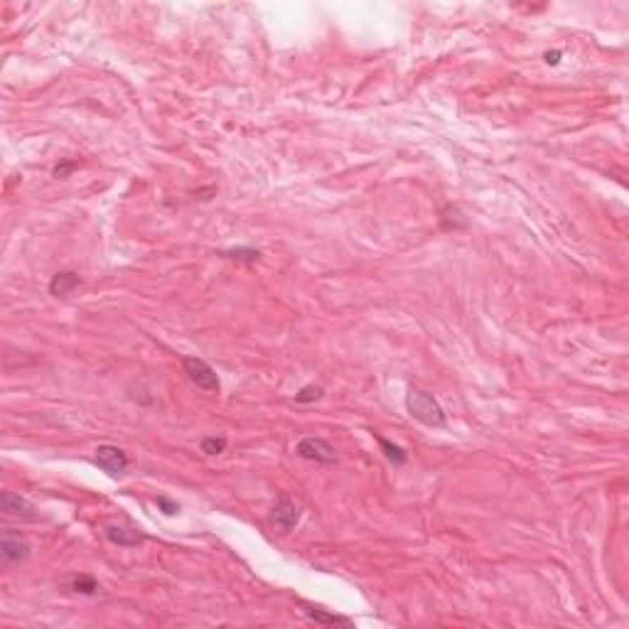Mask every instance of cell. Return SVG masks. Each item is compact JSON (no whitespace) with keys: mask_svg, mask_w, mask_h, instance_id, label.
<instances>
[{"mask_svg":"<svg viewBox=\"0 0 629 629\" xmlns=\"http://www.w3.org/2000/svg\"><path fill=\"white\" fill-rule=\"evenodd\" d=\"M155 502H157V507H160L162 512L167 514V517H172V514H177V509H180L175 502H170V499H167V497H157Z\"/></svg>","mask_w":629,"mask_h":629,"instance_id":"cell-17","label":"cell"},{"mask_svg":"<svg viewBox=\"0 0 629 629\" xmlns=\"http://www.w3.org/2000/svg\"><path fill=\"white\" fill-rule=\"evenodd\" d=\"M317 398H322L320 386H305V389H300V394H295V401H298V403H313Z\"/></svg>","mask_w":629,"mask_h":629,"instance_id":"cell-15","label":"cell"},{"mask_svg":"<svg viewBox=\"0 0 629 629\" xmlns=\"http://www.w3.org/2000/svg\"><path fill=\"white\" fill-rule=\"evenodd\" d=\"M77 167H79V162H77V160H64V162H59V165L54 167L52 175L57 177V180H64V177L72 175V172L77 170Z\"/></svg>","mask_w":629,"mask_h":629,"instance_id":"cell-16","label":"cell"},{"mask_svg":"<svg viewBox=\"0 0 629 629\" xmlns=\"http://www.w3.org/2000/svg\"><path fill=\"white\" fill-rule=\"evenodd\" d=\"M376 443L381 445V450H384V458L389 460L391 465H406V460H408V455H406L403 448H398V445L389 443L386 438H381V435H374Z\"/></svg>","mask_w":629,"mask_h":629,"instance_id":"cell-11","label":"cell"},{"mask_svg":"<svg viewBox=\"0 0 629 629\" xmlns=\"http://www.w3.org/2000/svg\"><path fill=\"white\" fill-rule=\"evenodd\" d=\"M30 558V546L27 541H22L15 533L5 531L3 541H0V561L3 566H18V563H25Z\"/></svg>","mask_w":629,"mask_h":629,"instance_id":"cell-5","label":"cell"},{"mask_svg":"<svg viewBox=\"0 0 629 629\" xmlns=\"http://www.w3.org/2000/svg\"><path fill=\"white\" fill-rule=\"evenodd\" d=\"M226 450V438H216V435H209V438L202 440V453L205 455H221Z\"/></svg>","mask_w":629,"mask_h":629,"instance_id":"cell-14","label":"cell"},{"mask_svg":"<svg viewBox=\"0 0 629 629\" xmlns=\"http://www.w3.org/2000/svg\"><path fill=\"white\" fill-rule=\"evenodd\" d=\"M79 285H82L79 273H74V271H59V273H54L52 280H49V295H54V298H67V295L74 293Z\"/></svg>","mask_w":629,"mask_h":629,"instance_id":"cell-8","label":"cell"},{"mask_svg":"<svg viewBox=\"0 0 629 629\" xmlns=\"http://www.w3.org/2000/svg\"><path fill=\"white\" fill-rule=\"evenodd\" d=\"M406 408H408V413L413 415L418 423L428 425V428H445V423H448L443 406H440L438 398H435L433 394H428V391H420V389L410 391L408 398H406Z\"/></svg>","mask_w":629,"mask_h":629,"instance_id":"cell-1","label":"cell"},{"mask_svg":"<svg viewBox=\"0 0 629 629\" xmlns=\"http://www.w3.org/2000/svg\"><path fill=\"white\" fill-rule=\"evenodd\" d=\"M558 57H561V52H546V62L548 64H558Z\"/></svg>","mask_w":629,"mask_h":629,"instance_id":"cell-18","label":"cell"},{"mask_svg":"<svg viewBox=\"0 0 629 629\" xmlns=\"http://www.w3.org/2000/svg\"><path fill=\"white\" fill-rule=\"evenodd\" d=\"M221 256L229 261H244V264H254V261H259V251L256 249H249V246H241V249H229V251H221Z\"/></svg>","mask_w":629,"mask_h":629,"instance_id":"cell-13","label":"cell"},{"mask_svg":"<svg viewBox=\"0 0 629 629\" xmlns=\"http://www.w3.org/2000/svg\"><path fill=\"white\" fill-rule=\"evenodd\" d=\"M0 509H3L8 517H20V519H27V521L37 519V509H34L25 497H20V494H15V492H8V489L0 494Z\"/></svg>","mask_w":629,"mask_h":629,"instance_id":"cell-7","label":"cell"},{"mask_svg":"<svg viewBox=\"0 0 629 629\" xmlns=\"http://www.w3.org/2000/svg\"><path fill=\"white\" fill-rule=\"evenodd\" d=\"M271 521L275 524V526L280 529V531H293L295 526H298L300 521V509L298 504L293 502L290 497H280L278 504L273 507V514H271Z\"/></svg>","mask_w":629,"mask_h":629,"instance_id":"cell-6","label":"cell"},{"mask_svg":"<svg viewBox=\"0 0 629 629\" xmlns=\"http://www.w3.org/2000/svg\"><path fill=\"white\" fill-rule=\"evenodd\" d=\"M93 462H96L106 474H111V477H121V474L128 469V462H131V460H128V455L123 453L121 448H116V445H98L96 455H93Z\"/></svg>","mask_w":629,"mask_h":629,"instance_id":"cell-4","label":"cell"},{"mask_svg":"<svg viewBox=\"0 0 629 629\" xmlns=\"http://www.w3.org/2000/svg\"><path fill=\"white\" fill-rule=\"evenodd\" d=\"M182 369H185L187 379H190L200 391H205V394H219V389H221L219 376H216V371L212 369L205 359L185 356V359H182Z\"/></svg>","mask_w":629,"mask_h":629,"instance_id":"cell-2","label":"cell"},{"mask_svg":"<svg viewBox=\"0 0 629 629\" xmlns=\"http://www.w3.org/2000/svg\"><path fill=\"white\" fill-rule=\"evenodd\" d=\"M305 615L310 617L317 625H327V627H354V622L349 617H342V615H332L327 610H315V607H308Z\"/></svg>","mask_w":629,"mask_h":629,"instance_id":"cell-10","label":"cell"},{"mask_svg":"<svg viewBox=\"0 0 629 629\" xmlns=\"http://www.w3.org/2000/svg\"><path fill=\"white\" fill-rule=\"evenodd\" d=\"M103 533H106L108 541L116 543V546H123V548H133V546H138V543H143L141 531H136V529H131V526H121V524H108Z\"/></svg>","mask_w":629,"mask_h":629,"instance_id":"cell-9","label":"cell"},{"mask_svg":"<svg viewBox=\"0 0 629 629\" xmlns=\"http://www.w3.org/2000/svg\"><path fill=\"white\" fill-rule=\"evenodd\" d=\"M72 590L79 592V595H96L98 583H96V578L89 576V573H79V576L72 578Z\"/></svg>","mask_w":629,"mask_h":629,"instance_id":"cell-12","label":"cell"},{"mask_svg":"<svg viewBox=\"0 0 629 629\" xmlns=\"http://www.w3.org/2000/svg\"><path fill=\"white\" fill-rule=\"evenodd\" d=\"M295 455L303 460H310V462H325V465L337 462L335 448L325 438H315V435H308V438L300 440L295 445Z\"/></svg>","mask_w":629,"mask_h":629,"instance_id":"cell-3","label":"cell"}]
</instances>
